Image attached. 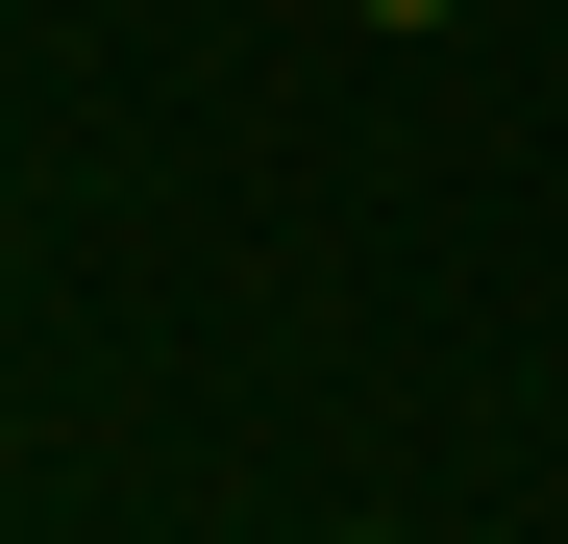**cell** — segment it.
Returning a JSON list of instances; mask_svg holds the SVG:
<instances>
[{"mask_svg":"<svg viewBox=\"0 0 568 544\" xmlns=\"http://www.w3.org/2000/svg\"><path fill=\"white\" fill-rule=\"evenodd\" d=\"M346 26H469V0H346Z\"/></svg>","mask_w":568,"mask_h":544,"instance_id":"cell-1","label":"cell"},{"mask_svg":"<svg viewBox=\"0 0 568 544\" xmlns=\"http://www.w3.org/2000/svg\"><path fill=\"white\" fill-rule=\"evenodd\" d=\"M346 544H396V520H346Z\"/></svg>","mask_w":568,"mask_h":544,"instance_id":"cell-2","label":"cell"}]
</instances>
